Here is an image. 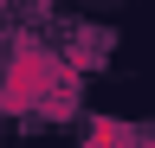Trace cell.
<instances>
[{
	"label": "cell",
	"instance_id": "obj_1",
	"mask_svg": "<svg viewBox=\"0 0 155 148\" xmlns=\"http://www.w3.org/2000/svg\"><path fill=\"white\" fill-rule=\"evenodd\" d=\"M78 71L65 65V52L45 45H13L7 52V77H0V109H45Z\"/></svg>",
	"mask_w": 155,
	"mask_h": 148
},
{
	"label": "cell",
	"instance_id": "obj_2",
	"mask_svg": "<svg viewBox=\"0 0 155 148\" xmlns=\"http://www.w3.org/2000/svg\"><path fill=\"white\" fill-rule=\"evenodd\" d=\"M84 148H142V142H136L129 122H116V116H91V122H84Z\"/></svg>",
	"mask_w": 155,
	"mask_h": 148
}]
</instances>
